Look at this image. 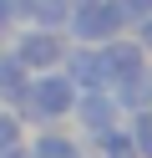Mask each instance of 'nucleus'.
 <instances>
[{"mask_svg":"<svg viewBox=\"0 0 152 158\" xmlns=\"http://www.w3.org/2000/svg\"><path fill=\"white\" fill-rule=\"evenodd\" d=\"M25 5H30V0H0V10H5L15 26H25Z\"/></svg>","mask_w":152,"mask_h":158,"instance_id":"nucleus-15","label":"nucleus"},{"mask_svg":"<svg viewBox=\"0 0 152 158\" xmlns=\"http://www.w3.org/2000/svg\"><path fill=\"white\" fill-rule=\"evenodd\" d=\"M111 92H117V107H122V112H147V107H152V61L142 66L137 77H127L122 87H111Z\"/></svg>","mask_w":152,"mask_h":158,"instance_id":"nucleus-7","label":"nucleus"},{"mask_svg":"<svg viewBox=\"0 0 152 158\" xmlns=\"http://www.w3.org/2000/svg\"><path fill=\"white\" fill-rule=\"evenodd\" d=\"M96 51H101V72H107V87H122L127 77H137L142 66H147V51H142V41H137L132 31H122V36H111V41H101Z\"/></svg>","mask_w":152,"mask_h":158,"instance_id":"nucleus-4","label":"nucleus"},{"mask_svg":"<svg viewBox=\"0 0 152 158\" xmlns=\"http://www.w3.org/2000/svg\"><path fill=\"white\" fill-rule=\"evenodd\" d=\"M66 31H46V26H20L10 31V56H15L25 72H56L61 56H66Z\"/></svg>","mask_w":152,"mask_h":158,"instance_id":"nucleus-3","label":"nucleus"},{"mask_svg":"<svg viewBox=\"0 0 152 158\" xmlns=\"http://www.w3.org/2000/svg\"><path fill=\"white\" fill-rule=\"evenodd\" d=\"M96 148H101V158H137V148H132V133L127 127H107V133H96Z\"/></svg>","mask_w":152,"mask_h":158,"instance_id":"nucleus-11","label":"nucleus"},{"mask_svg":"<svg viewBox=\"0 0 152 158\" xmlns=\"http://www.w3.org/2000/svg\"><path fill=\"white\" fill-rule=\"evenodd\" d=\"M132 36L142 41V51H147V61H152V15H142V21L132 26Z\"/></svg>","mask_w":152,"mask_h":158,"instance_id":"nucleus-14","label":"nucleus"},{"mask_svg":"<svg viewBox=\"0 0 152 158\" xmlns=\"http://www.w3.org/2000/svg\"><path fill=\"white\" fill-rule=\"evenodd\" d=\"M71 117L81 123V133H107V127L122 123V107H117V92L111 87H91V92H76V102H71Z\"/></svg>","mask_w":152,"mask_h":158,"instance_id":"nucleus-5","label":"nucleus"},{"mask_svg":"<svg viewBox=\"0 0 152 158\" xmlns=\"http://www.w3.org/2000/svg\"><path fill=\"white\" fill-rule=\"evenodd\" d=\"M10 31H15V21H10V15H5V10H0V46H5V41H10Z\"/></svg>","mask_w":152,"mask_h":158,"instance_id":"nucleus-18","label":"nucleus"},{"mask_svg":"<svg viewBox=\"0 0 152 158\" xmlns=\"http://www.w3.org/2000/svg\"><path fill=\"white\" fill-rule=\"evenodd\" d=\"M20 138H25V123H20V112H15V107H0V148L20 143Z\"/></svg>","mask_w":152,"mask_h":158,"instance_id":"nucleus-13","label":"nucleus"},{"mask_svg":"<svg viewBox=\"0 0 152 158\" xmlns=\"http://www.w3.org/2000/svg\"><path fill=\"white\" fill-rule=\"evenodd\" d=\"M127 133H132L137 158H152V107L147 112H127Z\"/></svg>","mask_w":152,"mask_h":158,"instance_id":"nucleus-12","label":"nucleus"},{"mask_svg":"<svg viewBox=\"0 0 152 158\" xmlns=\"http://www.w3.org/2000/svg\"><path fill=\"white\" fill-rule=\"evenodd\" d=\"M30 158H81V143L56 133V127H41L36 143H30Z\"/></svg>","mask_w":152,"mask_h":158,"instance_id":"nucleus-9","label":"nucleus"},{"mask_svg":"<svg viewBox=\"0 0 152 158\" xmlns=\"http://www.w3.org/2000/svg\"><path fill=\"white\" fill-rule=\"evenodd\" d=\"M71 0H30L25 5V26H46V31H66Z\"/></svg>","mask_w":152,"mask_h":158,"instance_id":"nucleus-10","label":"nucleus"},{"mask_svg":"<svg viewBox=\"0 0 152 158\" xmlns=\"http://www.w3.org/2000/svg\"><path fill=\"white\" fill-rule=\"evenodd\" d=\"M132 31V15L122 0H71V15H66V41L81 46H101L111 36Z\"/></svg>","mask_w":152,"mask_h":158,"instance_id":"nucleus-2","label":"nucleus"},{"mask_svg":"<svg viewBox=\"0 0 152 158\" xmlns=\"http://www.w3.org/2000/svg\"><path fill=\"white\" fill-rule=\"evenodd\" d=\"M0 158H30V148L25 143H10V148H0Z\"/></svg>","mask_w":152,"mask_h":158,"instance_id":"nucleus-17","label":"nucleus"},{"mask_svg":"<svg viewBox=\"0 0 152 158\" xmlns=\"http://www.w3.org/2000/svg\"><path fill=\"white\" fill-rule=\"evenodd\" d=\"M122 5H127V15H132V26H137L142 15H152V0H122Z\"/></svg>","mask_w":152,"mask_h":158,"instance_id":"nucleus-16","label":"nucleus"},{"mask_svg":"<svg viewBox=\"0 0 152 158\" xmlns=\"http://www.w3.org/2000/svg\"><path fill=\"white\" fill-rule=\"evenodd\" d=\"M61 72H66V82L76 87V92L107 87V72H101V51H96V46L71 41V46H66V56H61Z\"/></svg>","mask_w":152,"mask_h":158,"instance_id":"nucleus-6","label":"nucleus"},{"mask_svg":"<svg viewBox=\"0 0 152 158\" xmlns=\"http://www.w3.org/2000/svg\"><path fill=\"white\" fill-rule=\"evenodd\" d=\"M25 66L10 56V46H0V107H15L20 102V92H25Z\"/></svg>","mask_w":152,"mask_h":158,"instance_id":"nucleus-8","label":"nucleus"},{"mask_svg":"<svg viewBox=\"0 0 152 158\" xmlns=\"http://www.w3.org/2000/svg\"><path fill=\"white\" fill-rule=\"evenodd\" d=\"M71 102H76V87L66 82V72H30L25 77V92H20L15 112L20 123H41V127H56L61 117H71Z\"/></svg>","mask_w":152,"mask_h":158,"instance_id":"nucleus-1","label":"nucleus"}]
</instances>
